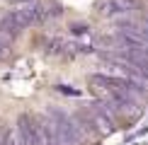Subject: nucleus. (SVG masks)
<instances>
[{
  "mask_svg": "<svg viewBox=\"0 0 148 145\" xmlns=\"http://www.w3.org/2000/svg\"><path fill=\"white\" fill-rule=\"evenodd\" d=\"M136 7H138L136 0H100V5H97V10H100L107 20H116V17L134 15Z\"/></svg>",
  "mask_w": 148,
  "mask_h": 145,
  "instance_id": "nucleus-2",
  "label": "nucleus"
},
{
  "mask_svg": "<svg viewBox=\"0 0 148 145\" xmlns=\"http://www.w3.org/2000/svg\"><path fill=\"white\" fill-rule=\"evenodd\" d=\"M56 92H61V94H68V97H75V94H78V89H73L71 85H58V87H56Z\"/></svg>",
  "mask_w": 148,
  "mask_h": 145,
  "instance_id": "nucleus-4",
  "label": "nucleus"
},
{
  "mask_svg": "<svg viewBox=\"0 0 148 145\" xmlns=\"http://www.w3.org/2000/svg\"><path fill=\"white\" fill-rule=\"evenodd\" d=\"M15 131H17V136H20L22 145H44L41 133L36 128L34 114H20L17 121H15Z\"/></svg>",
  "mask_w": 148,
  "mask_h": 145,
  "instance_id": "nucleus-1",
  "label": "nucleus"
},
{
  "mask_svg": "<svg viewBox=\"0 0 148 145\" xmlns=\"http://www.w3.org/2000/svg\"><path fill=\"white\" fill-rule=\"evenodd\" d=\"M0 145H22L20 136H17V131H15V126L0 131Z\"/></svg>",
  "mask_w": 148,
  "mask_h": 145,
  "instance_id": "nucleus-3",
  "label": "nucleus"
}]
</instances>
